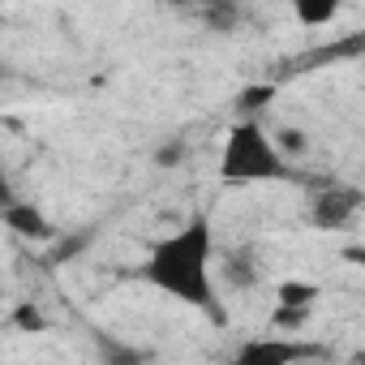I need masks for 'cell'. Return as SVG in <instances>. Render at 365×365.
Instances as JSON below:
<instances>
[{"label": "cell", "mask_w": 365, "mask_h": 365, "mask_svg": "<svg viewBox=\"0 0 365 365\" xmlns=\"http://www.w3.org/2000/svg\"><path fill=\"white\" fill-rule=\"evenodd\" d=\"M301 361H305V344L292 339H250L232 356V365H301Z\"/></svg>", "instance_id": "3957f363"}, {"label": "cell", "mask_w": 365, "mask_h": 365, "mask_svg": "<svg viewBox=\"0 0 365 365\" xmlns=\"http://www.w3.org/2000/svg\"><path fill=\"white\" fill-rule=\"evenodd\" d=\"M335 14H339L335 0H322V5H297V22H305V26H322V22H331Z\"/></svg>", "instance_id": "30bf717a"}, {"label": "cell", "mask_w": 365, "mask_h": 365, "mask_svg": "<svg viewBox=\"0 0 365 365\" xmlns=\"http://www.w3.org/2000/svg\"><path fill=\"white\" fill-rule=\"evenodd\" d=\"M275 99V86H250V91H241V112H258V108H267Z\"/></svg>", "instance_id": "8fae6325"}, {"label": "cell", "mask_w": 365, "mask_h": 365, "mask_svg": "<svg viewBox=\"0 0 365 365\" xmlns=\"http://www.w3.org/2000/svg\"><path fill=\"white\" fill-rule=\"evenodd\" d=\"M0 215H5V224H9L14 232H22V237H31V241H43V237L52 232V224L43 220V211L31 207V202H14V207H5Z\"/></svg>", "instance_id": "8992f818"}, {"label": "cell", "mask_w": 365, "mask_h": 365, "mask_svg": "<svg viewBox=\"0 0 365 365\" xmlns=\"http://www.w3.org/2000/svg\"><path fill=\"white\" fill-rule=\"evenodd\" d=\"M180 155H185V146H180V142H168V146L155 150V163H159V168H172V163H180Z\"/></svg>", "instance_id": "7c38bea8"}, {"label": "cell", "mask_w": 365, "mask_h": 365, "mask_svg": "<svg viewBox=\"0 0 365 365\" xmlns=\"http://www.w3.org/2000/svg\"><path fill=\"white\" fill-rule=\"evenodd\" d=\"M14 322H18L22 331H43V318L35 314V305H22V309L14 314Z\"/></svg>", "instance_id": "4fadbf2b"}, {"label": "cell", "mask_w": 365, "mask_h": 365, "mask_svg": "<svg viewBox=\"0 0 365 365\" xmlns=\"http://www.w3.org/2000/svg\"><path fill=\"white\" fill-rule=\"evenodd\" d=\"M314 301H318L314 284H301V279H284L279 284V309H309Z\"/></svg>", "instance_id": "ba28073f"}, {"label": "cell", "mask_w": 365, "mask_h": 365, "mask_svg": "<svg viewBox=\"0 0 365 365\" xmlns=\"http://www.w3.org/2000/svg\"><path fill=\"white\" fill-rule=\"evenodd\" d=\"M224 279H228V288H237V292H245V288L258 284V258H254V245H237V250H228V258H224Z\"/></svg>", "instance_id": "5b68a950"}, {"label": "cell", "mask_w": 365, "mask_h": 365, "mask_svg": "<svg viewBox=\"0 0 365 365\" xmlns=\"http://www.w3.org/2000/svg\"><path fill=\"white\" fill-rule=\"evenodd\" d=\"M356 207H361V194H356V190L331 185L327 194L314 198V224H318V228H344V224L356 215Z\"/></svg>", "instance_id": "277c9868"}, {"label": "cell", "mask_w": 365, "mask_h": 365, "mask_svg": "<svg viewBox=\"0 0 365 365\" xmlns=\"http://www.w3.org/2000/svg\"><path fill=\"white\" fill-rule=\"evenodd\" d=\"M211 250H215V232L207 215L185 220L172 237L155 241L142 267V279L159 292H168L180 305L194 309H215V279H211Z\"/></svg>", "instance_id": "6da1fadb"}, {"label": "cell", "mask_w": 365, "mask_h": 365, "mask_svg": "<svg viewBox=\"0 0 365 365\" xmlns=\"http://www.w3.org/2000/svg\"><path fill=\"white\" fill-rule=\"evenodd\" d=\"M95 348H99V361H103V365H146V361H150L146 348L120 344V339H112V335H103V331H95Z\"/></svg>", "instance_id": "52a82bcc"}, {"label": "cell", "mask_w": 365, "mask_h": 365, "mask_svg": "<svg viewBox=\"0 0 365 365\" xmlns=\"http://www.w3.org/2000/svg\"><path fill=\"white\" fill-rule=\"evenodd\" d=\"M271 142H275V150H279L284 163H288V155H305V150H309V133H305V129H292V125H284Z\"/></svg>", "instance_id": "9c48e42d"}, {"label": "cell", "mask_w": 365, "mask_h": 365, "mask_svg": "<svg viewBox=\"0 0 365 365\" xmlns=\"http://www.w3.org/2000/svg\"><path fill=\"white\" fill-rule=\"evenodd\" d=\"M301 365H314V361H301Z\"/></svg>", "instance_id": "9a60e30c"}, {"label": "cell", "mask_w": 365, "mask_h": 365, "mask_svg": "<svg viewBox=\"0 0 365 365\" xmlns=\"http://www.w3.org/2000/svg\"><path fill=\"white\" fill-rule=\"evenodd\" d=\"M14 202H18V194H14V180H9L5 163H0V211H5V207H14Z\"/></svg>", "instance_id": "5bb4252c"}, {"label": "cell", "mask_w": 365, "mask_h": 365, "mask_svg": "<svg viewBox=\"0 0 365 365\" xmlns=\"http://www.w3.org/2000/svg\"><path fill=\"white\" fill-rule=\"evenodd\" d=\"M284 172H288V163L279 159L271 133L258 120H237L228 129L224 159H220L224 180H279Z\"/></svg>", "instance_id": "7a4b0ae2"}]
</instances>
